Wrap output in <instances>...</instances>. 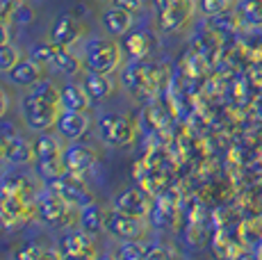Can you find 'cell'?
<instances>
[{"instance_id": "obj_26", "label": "cell", "mask_w": 262, "mask_h": 260, "mask_svg": "<svg viewBox=\"0 0 262 260\" xmlns=\"http://www.w3.org/2000/svg\"><path fill=\"white\" fill-rule=\"evenodd\" d=\"M148 247H144L142 240H123L119 247V258L123 260H142L146 258Z\"/></svg>"}, {"instance_id": "obj_9", "label": "cell", "mask_w": 262, "mask_h": 260, "mask_svg": "<svg viewBox=\"0 0 262 260\" xmlns=\"http://www.w3.org/2000/svg\"><path fill=\"white\" fill-rule=\"evenodd\" d=\"M57 251L62 258H94L96 256V242L92 233H87L84 228L78 231H67L59 237Z\"/></svg>"}, {"instance_id": "obj_11", "label": "cell", "mask_w": 262, "mask_h": 260, "mask_svg": "<svg viewBox=\"0 0 262 260\" xmlns=\"http://www.w3.org/2000/svg\"><path fill=\"white\" fill-rule=\"evenodd\" d=\"M82 37V23L73 14H59L50 28V44L62 48H71Z\"/></svg>"}, {"instance_id": "obj_37", "label": "cell", "mask_w": 262, "mask_h": 260, "mask_svg": "<svg viewBox=\"0 0 262 260\" xmlns=\"http://www.w3.org/2000/svg\"><path fill=\"white\" fill-rule=\"evenodd\" d=\"M12 3H23V0H12Z\"/></svg>"}, {"instance_id": "obj_31", "label": "cell", "mask_w": 262, "mask_h": 260, "mask_svg": "<svg viewBox=\"0 0 262 260\" xmlns=\"http://www.w3.org/2000/svg\"><path fill=\"white\" fill-rule=\"evenodd\" d=\"M164 256H176V251L167 247H148V251H146V258H164Z\"/></svg>"}, {"instance_id": "obj_33", "label": "cell", "mask_w": 262, "mask_h": 260, "mask_svg": "<svg viewBox=\"0 0 262 260\" xmlns=\"http://www.w3.org/2000/svg\"><path fill=\"white\" fill-rule=\"evenodd\" d=\"M12 21H0V44H9L12 39Z\"/></svg>"}, {"instance_id": "obj_19", "label": "cell", "mask_w": 262, "mask_h": 260, "mask_svg": "<svg viewBox=\"0 0 262 260\" xmlns=\"http://www.w3.org/2000/svg\"><path fill=\"white\" fill-rule=\"evenodd\" d=\"M84 89L92 96V101H105L107 96H112V78L110 73H98V71H87L84 78Z\"/></svg>"}, {"instance_id": "obj_4", "label": "cell", "mask_w": 262, "mask_h": 260, "mask_svg": "<svg viewBox=\"0 0 262 260\" xmlns=\"http://www.w3.org/2000/svg\"><path fill=\"white\" fill-rule=\"evenodd\" d=\"M135 123L130 121L125 114H103L98 119V137L107 146H128L135 142Z\"/></svg>"}, {"instance_id": "obj_7", "label": "cell", "mask_w": 262, "mask_h": 260, "mask_svg": "<svg viewBox=\"0 0 262 260\" xmlns=\"http://www.w3.org/2000/svg\"><path fill=\"white\" fill-rule=\"evenodd\" d=\"M34 206H37V219L46 226H64L73 210L55 189H48L46 194H41Z\"/></svg>"}, {"instance_id": "obj_21", "label": "cell", "mask_w": 262, "mask_h": 260, "mask_svg": "<svg viewBox=\"0 0 262 260\" xmlns=\"http://www.w3.org/2000/svg\"><path fill=\"white\" fill-rule=\"evenodd\" d=\"M0 187L9 189V192H18V194L30 197V194H32V178H30L28 174H23L21 169H12V171H7L3 176Z\"/></svg>"}, {"instance_id": "obj_20", "label": "cell", "mask_w": 262, "mask_h": 260, "mask_svg": "<svg viewBox=\"0 0 262 260\" xmlns=\"http://www.w3.org/2000/svg\"><path fill=\"white\" fill-rule=\"evenodd\" d=\"M80 228H84L87 233H100L105 231V210L98 203H89L80 210Z\"/></svg>"}, {"instance_id": "obj_8", "label": "cell", "mask_w": 262, "mask_h": 260, "mask_svg": "<svg viewBox=\"0 0 262 260\" xmlns=\"http://www.w3.org/2000/svg\"><path fill=\"white\" fill-rule=\"evenodd\" d=\"M48 183L53 185L55 192L75 210H82L84 206L94 203L92 192L84 187V183L80 181V176H75V174H64V176L55 178V181H48Z\"/></svg>"}, {"instance_id": "obj_16", "label": "cell", "mask_w": 262, "mask_h": 260, "mask_svg": "<svg viewBox=\"0 0 262 260\" xmlns=\"http://www.w3.org/2000/svg\"><path fill=\"white\" fill-rule=\"evenodd\" d=\"M64 158V148L59 144V139L55 135L46 133H37V139H34V162H53V160Z\"/></svg>"}, {"instance_id": "obj_34", "label": "cell", "mask_w": 262, "mask_h": 260, "mask_svg": "<svg viewBox=\"0 0 262 260\" xmlns=\"http://www.w3.org/2000/svg\"><path fill=\"white\" fill-rule=\"evenodd\" d=\"M7 110H9V98H7V94L0 89V119L7 114Z\"/></svg>"}, {"instance_id": "obj_18", "label": "cell", "mask_w": 262, "mask_h": 260, "mask_svg": "<svg viewBox=\"0 0 262 260\" xmlns=\"http://www.w3.org/2000/svg\"><path fill=\"white\" fill-rule=\"evenodd\" d=\"M92 105V96L87 94V89L82 84L69 82L67 87H62V110H75V112H87Z\"/></svg>"}, {"instance_id": "obj_6", "label": "cell", "mask_w": 262, "mask_h": 260, "mask_svg": "<svg viewBox=\"0 0 262 260\" xmlns=\"http://www.w3.org/2000/svg\"><path fill=\"white\" fill-rule=\"evenodd\" d=\"M158 71L160 69L155 64H148L144 59H135L123 73L125 89L130 94H153L160 87Z\"/></svg>"}, {"instance_id": "obj_14", "label": "cell", "mask_w": 262, "mask_h": 260, "mask_svg": "<svg viewBox=\"0 0 262 260\" xmlns=\"http://www.w3.org/2000/svg\"><path fill=\"white\" fill-rule=\"evenodd\" d=\"M133 23H135L133 14L121 7H114V5L100 14V26H103V30L110 37H123V34H128Z\"/></svg>"}, {"instance_id": "obj_10", "label": "cell", "mask_w": 262, "mask_h": 260, "mask_svg": "<svg viewBox=\"0 0 262 260\" xmlns=\"http://www.w3.org/2000/svg\"><path fill=\"white\" fill-rule=\"evenodd\" d=\"M59 137L67 142H78L87 135L89 130V114L87 112H75V110H62L55 121Z\"/></svg>"}, {"instance_id": "obj_36", "label": "cell", "mask_w": 262, "mask_h": 260, "mask_svg": "<svg viewBox=\"0 0 262 260\" xmlns=\"http://www.w3.org/2000/svg\"><path fill=\"white\" fill-rule=\"evenodd\" d=\"M100 3H112V0H100Z\"/></svg>"}, {"instance_id": "obj_17", "label": "cell", "mask_w": 262, "mask_h": 260, "mask_svg": "<svg viewBox=\"0 0 262 260\" xmlns=\"http://www.w3.org/2000/svg\"><path fill=\"white\" fill-rule=\"evenodd\" d=\"M5 160L14 167L21 164H30L34 160V144H30L25 137H7V151H5Z\"/></svg>"}, {"instance_id": "obj_1", "label": "cell", "mask_w": 262, "mask_h": 260, "mask_svg": "<svg viewBox=\"0 0 262 260\" xmlns=\"http://www.w3.org/2000/svg\"><path fill=\"white\" fill-rule=\"evenodd\" d=\"M59 112H62V89L50 80H39L30 87L21 98V117L30 133H46L55 128Z\"/></svg>"}, {"instance_id": "obj_35", "label": "cell", "mask_w": 262, "mask_h": 260, "mask_svg": "<svg viewBox=\"0 0 262 260\" xmlns=\"http://www.w3.org/2000/svg\"><path fill=\"white\" fill-rule=\"evenodd\" d=\"M5 151H7V137L0 135V160H5Z\"/></svg>"}, {"instance_id": "obj_23", "label": "cell", "mask_w": 262, "mask_h": 260, "mask_svg": "<svg viewBox=\"0 0 262 260\" xmlns=\"http://www.w3.org/2000/svg\"><path fill=\"white\" fill-rule=\"evenodd\" d=\"M125 51L133 59H146L150 51V37L146 32H135L125 39Z\"/></svg>"}, {"instance_id": "obj_2", "label": "cell", "mask_w": 262, "mask_h": 260, "mask_svg": "<svg viewBox=\"0 0 262 260\" xmlns=\"http://www.w3.org/2000/svg\"><path fill=\"white\" fill-rule=\"evenodd\" d=\"M82 62L87 71H98V73H112L121 64V48L117 41L107 37H96L84 46Z\"/></svg>"}, {"instance_id": "obj_30", "label": "cell", "mask_w": 262, "mask_h": 260, "mask_svg": "<svg viewBox=\"0 0 262 260\" xmlns=\"http://www.w3.org/2000/svg\"><path fill=\"white\" fill-rule=\"evenodd\" d=\"M114 7H121L125 9V12H130L133 16H137V14L144 12V0H112Z\"/></svg>"}, {"instance_id": "obj_25", "label": "cell", "mask_w": 262, "mask_h": 260, "mask_svg": "<svg viewBox=\"0 0 262 260\" xmlns=\"http://www.w3.org/2000/svg\"><path fill=\"white\" fill-rule=\"evenodd\" d=\"M242 18L251 28H262V0H244L242 3Z\"/></svg>"}, {"instance_id": "obj_13", "label": "cell", "mask_w": 262, "mask_h": 260, "mask_svg": "<svg viewBox=\"0 0 262 260\" xmlns=\"http://www.w3.org/2000/svg\"><path fill=\"white\" fill-rule=\"evenodd\" d=\"M114 208L121 210V212L135 214V217H146V214H148V208H150L148 194H146L142 187H130L114 199Z\"/></svg>"}, {"instance_id": "obj_15", "label": "cell", "mask_w": 262, "mask_h": 260, "mask_svg": "<svg viewBox=\"0 0 262 260\" xmlns=\"http://www.w3.org/2000/svg\"><path fill=\"white\" fill-rule=\"evenodd\" d=\"M7 76L14 84H18V87H32L39 80H43V64H39L37 59H32V57L21 59Z\"/></svg>"}, {"instance_id": "obj_32", "label": "cell", "mask_w": 262, "mask_h": 260, "mask_svg": "<svg viewBox=\"0 0 262 260\" xmlns=\"http://www.w3.org/2000/svg\"><path fill=\"white\" fill-rule=\"evenodd\" d=\"M12 226H16V224L12 222V217L7 214V210H5L3 206H0V233H5V231H9Z\"/></svg>"}, {"instance_id": "obj_27", "label": "cell", "mask_w": 262, "mask_h": 260, "mask_svg": "<svg viewBox=\"0 0 262 260\" xmlns=\"http://www.w3.org/2000/svg\"><path fill=\"white\" fill-rule=\"evenodd\" d=\"M21 62V53L14 44H0V73H9Z\"/></svg>"}, {"instance_id": "obj_28", "label": "cell", "mask_w": 262, "mask_h": 260, "mask_svg": "<svg viewBox=\"0 0 262 260\" xmlns=\"http://www.w3.org/2000/svg\"><path fill=\"white\" fill-rule=\"evenodd\" d=\"M199 12L203 14V16H219V14H224L226 9H228V0H199Z\"/></svg>"}, {"instance_id": "obj_29", "label": "cell", "mask_w": 262, "mask_h": 260, "mask_svg": "<svg viewBox=\"0 0 262 260\" xmlns=\"http://www.w3.org/2000/svg\"><path fill=\"white\" fill-rule=\"evenodd\" d=\"M18 256H21V258H43V256L62 258L57 249H55V251H50V249H43V247H23L21 251H18Z\"/></svg>"}, {"instance_id": "obj_3", "label": "cell", "mask_w": 262, "mask_h": 260, "mask_svg": "<svg viewBox=\"0 0 262 260\" xmlns=\"http://www.w3.org/2000/svg\"><path fill=\"white\" fill-rule=\"evenodd\" d=\"M194 0H155V21L164 34H173L189 23Z\"/></svg>"}, {"instance_id": "obj_12", "label": "cell", "mask_w": 262, "mask_h": 260, "mask_svg": "<svg viewBox=\"0 0 262 260\" xmlns=\"http://www.w3.org/2000/svg\"><path fill=\"white\" fill-rule=\"evenodd\" d=\"M64 162H67L69 174L84 176L96 164V151L89 144H80V139H78V142H71L64 148Z\"/></svg>"}, {"instance_id": "obj_22", "label": "cell", "mask_w": 262, "mask_h": 260, "mask_svg": "<svg viewBox=\"0 0 262 260\" xmlns=\"http://www.w3.org/2000/svg\"><path fill=\"white\" fill-rule=\"evenodd\" d=\"M82 59H78V55L71 53L69 48H62L57 46V55H55V69L62 73H67V76H75V73L82 69Z\"/></svg>"}, {"instance_id": "obj_5", "label": "cell", "mask_w": 262, "mask_h": 260, "mask_svg": "<svg viewBox=\"0 0 262 260\" xmlns=\"http://www.w3.org/2000/svg\"><path fill=\"white\" fill-rule=\"evenodd\" d=\"M105 231L119 242H123V240H144L148 228H146L144 217H135V214L112 208L105 210Z\"/></svg>"}, {"instance_id": "obj_24", "label": "cell", "mask_w": 262, "mask_h": 260, "mask_svg": "<svg viewBox=\"0 0 262 260\" xmlns=\"http://www.w3.org/2000/svg\"><path fill=\"white\" fill-rule=\"evenodd\" d=\"M55 55H57V46L50 41L34 44L32 51H30V57L32 59H37V62L43 64V67H53V69H55Z\"/></svg>"}]
</instances>
